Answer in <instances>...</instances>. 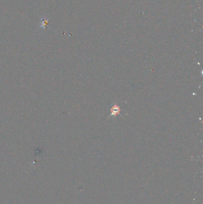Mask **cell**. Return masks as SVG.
<instances>
[{
    "label": "cell",
    "mask_w": 203,
    "mask_h": 204,
    "mask_svg": "<svg viewBox=\"0 0 203 204\" xmlns=\"http://www.w3.org/2000/svg\"><path fill=\"white\" fill-rule=\"evenodd\" d=\"M110 111H111V114H110V116H116L117 115H120L121 109H120V108L118 106L117 104H114L113 106L111 108Z\"/></svg>",
    "instance_id": "1"
},
{
    "label": "cell",
    "mask_w": 203,
    "mask_h": 204,
    "mask_svg": "<svg viewBox=\"0 0 203 204\" xmlns=\"http://www.w3.org/2000/svg\"><path fill=\"white\" fill-rule=\"evenodd\" d=\"M41 26H40V28H42L45 29L46 26L48 25V19H46L44 17H41Z\"/></svg>",
    "instance_id": "2"
}]
</instances>
